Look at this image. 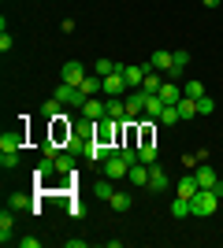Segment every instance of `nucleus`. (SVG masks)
<instances>
[{
	"mask_svg": "<svg viewBox=\"0 0 223 248\" xmlns=\"http://www.w3.org/2000/svg\"><path fill=\"white\" fill-rule=\"evenodd\" d=\"M216 204H220L216 189H197V193H193V200H190V211H193L197 218H208V215H216Z\"/></svg>",
	"mask_w": 223,
	"mask_h": 248,
	"instance_id": "1",
	"label": "nucleus"
},
{
	"mask_svg": "<svg viewBox=\"0 0 223 248\" xmlns=\"http://www.w3.org/2000/svg\"><path fill=\"white\" fill-rule=\"evenodd\" d=\"M127 170H130V159H123V152H116V155H108L104 163H101V174L104 178H127Z\"/></svg>",
	"mask_w": 223,
	"mask_h": 248,
	"instance_id": "2",
	"label": "nucleus"
},
{
	"mask_svg": "<svg viewBox=\"0 0 223 248\" xmlns=\"http://www.w3.org/2000/svg\"><path fill=\"white\" fill-rule=\"evenodd\" d=\"M56 100L64 104V108H82V104L89 100V96H86L82 89H78V85H67V82H64L60 89H56Z\"/></svg>",
	"mask_w": 223,
	"mask_h": 248,
	"instance_id": "3",
	"label": "nucleus"
},
{
	"mask_svg": "<svg viewBox=\"0 0 223 248\" xmlns=\"http://www.w3.org/2000/svg\"><path fill=\"white\" fill-rule=\"evenodd\" d=\"M145 100H149L145 89H134V93H127V123H134V119H141V115H145Z\"/></svg>",
	"mask_w": 223,
	"mask_h": 248,
	"instance_id": "4",
	"label": "nucleus"
},
{
	"mask_svg": "<svg viewBox=\"0 0 223 248\" xmlns=\"http://www.w3.org/2000/svg\"><path fill=\"white\" fill-rule=\"evenodd\" d=\"M116 137H119V119H104V123H97L93 141H101V145H116Z\"/></svg>",
	"mask_w": 223,
	"mask_h": 248,
	"instance_id": "5",
	"label": "nucleus"
},
{
	"mask_svg": "<svg viewBox=\"0 0 223 248\" xmlns=\"http://www.w3.org/2000/svg\"><path fill=\"white\" fill-rule=\"evenodd\" d=\"M22 141H26V130H22V126H15V130H4V134H0V148H4V152H19Z\"/></svg>",
	"mask_w": 223,
	"mask_h": 248,
	"instance_id": "6",
	"label": "nucleus"
},
{
	"mask_svg": "<svg viewBox=\"0 0 223 248\" xmlns=\"http://www.w3.org/2000/svg\"><path fill=\"white\" fill-rule=\"evenodd\" d=\"M82 115L89 119V123H104V119H108V104L97 100V96H89V100L82 104Z\"/></svg>",
	"mask_w": 223,
	"mask_h": 248,
	"instance_id": "7",
	"label": "nucleus"
},
{
	"mask_svg": "<svg viewBox=\"0 0 223 248\" xmlns=\"http://www.w3.org/2000/svg\"><path fill=\"white\" fill-rule=\"evenodd\" d=\"M119 148L116 145H101V141H89V145H86V159H93V163H104L108 155H116Z\"/></svg>",
	"mask_w": 223,
	"mask_h": 248,
	"instance_id": "8",
	"label": "nucleus"
},
{
	"mask_svg": "<svg viewBox=\"0 0 223 248\" xmlns=\"http://www.w3.org/2000/svg\"><path fill=\"white\" fill-rule=\"evenodd\" d=\"M171 186V178H168V170H164V167L160 163H153L149 167V189H153V193H164V189Z\"/></svg>",
	"mask_w": 223,
	"mask_h": 248,
	"instance_id": "9",
	"label": "nucleus"
},
{
	"mask_svg": "<svg viewBox=\"0 0 223 248\" xmlns=\"http://www.w3.org/2000/svg\"><path fill=\"white\" fill-rule=\"evenodd\" d=\"M64 82H67V85H82V82H86V67H82L78 60H67V63H64Z\"/></svg>",
	"mask_w": 223,
	"mask_h": 248,
	"instance_id": "10",
	"label": "nucleus"
},
{
	"mask_svg": "<svg viewBox=\"0 0 223 248\" xmlns=\"http://www.w3.org/2000/svg\"><path fill=\"white\" fill-rule=\"evenodd\" d=\"M104 93L108 96H123V93H127V78H123V74H104Z\"/></svg>",
	"mask_w": 223,
	"mask_h": 248,
	"instance_id": "11",
	"label": "nucleus"
},
{
	"mask_svg": "<svg viewBox=\"0 0 223 248\" xmlns=\"http://www.w3.org/2000/svg\"><path fill=\"white\" fill-rule=\"evenodd\" d=\"M193 178H197V186H201V189H212L216 182H220V178H216V170H212L208 163H197V167H193Z\"/></svg>",
	"mask_w": 223,
	"mask_h": 248,
	"instance_id": "12",
	"label": "nucleus"
},
{
	"mask_svg": "<svg viewBox=\"0 0 223 248\" xmlns=\"http://www.w3.org/2000/svg\"><path fill=\"white\" fill-rule=\"evenodd\" d=\"M160 100H164V104H179L182 100V89L175 85V78H168V82L160 85Z\"/></svg>",
	"mask_w": 223,
	"mask_h": 248,
	"instance_id": "13",
	"label": "nucleus"
},
{
	"mask_svg": "<svg viewBox=\"0 0 223 248\" xmlns=\"http://www.w3.org/2000/svg\"><path fill=\"white\" fill-rule=\"evenodd\" d=\"M197 178L193 174H186V178H179V182H175V193H179V197H186V200H193V193H197Z\"/></svg>",
	"mask_w": 223,
	"mask_h": 248,
	"instance_id": "14",
	"label": "nucleus"
},
{
	"mask_svg": "<svg viewBox=\"0 0 223 248\" xmlns=\"http://www.w3.org/2000/svg\"><path fill=\"white\" fill-rule=\"evenodd\" d=\"M52 174H56V159H52V155H45V163H37L34 178H37V186H45V182H49Z\"/></svg>",
	"mask_w": 223,
	"mask_h": 248,
	"instance_id": "15",
	"label": "nucleus"
},
{
	"mask_svg": "<svg viewBox=\"0 0 223 248\" xmlns=\"http://www.w3.org/2000/svg\"><path fill=\"white\" fill-rule=\"evenodd\" d=\"M108 104V119H119V123H127V100H119V96H112Z\"/></svg>",
	"mask_w": 223,
	"mask_h": 248,
	"instance_id": "16",
	"label": "nucleus"
},
{
	"mask_svg": "<svg viewBox=\"0 0 223 248\" xmlns=\"http://www.w3.org/2000/svg\"><path fill=\"white\" fill-rule=\"evenodd\" d=\"M164 108H168V104L160 100V93H149V100H145V115L153 119V123L160 119V111H164Z\"/></svg>",
	"mask_w": 223,
	"mask_h": 248,
	"instance_id": "17",
	"label": "nucleus"
},
{
	"mask_svg": "<svg viewBox=\"0 0 223 248\" xmlns=\"http://www.w3.org/2000/svg\"><path fill=\"white\" fill-rule=\"evenodd\" d=\"M127 182H134V186H149V167L145 163H134L127 170Z\"/></svg>",
	"mask_w": 223,
	"mask_h": 248,
	"instance_id": "18",
	"label": "nucleus"
},
{
	"mask_svg": "<svg viewBox=\"0 0 223 248\" xmlns=\"http://www.w3.org/2000/svg\"><path fill=\"white\" fill-rule=\"evenodd\" d=\"M153 71H171V63H175V52H153Z\"/></svg>",
	"mask_w": 223,
	"mask_h": 248,
	"instance_id": "19",
	"label": "nucleus"
},
{
	"mask_svg": "<svg viewBox=\"0 0 223 248\" xmlns=\"http://www.w3.org/2000/svg\"><path fill=\"white\" fill-rule=\"evenodd\" d=\"M186 63H190V52L179 48V52H175V63H171V71H168V78H179V74L186 71Z\"/></svg>",
	"mask_w": 223,
	"mask_h": 248,
	"instance_id": "20",
	"label": "nucleus"
},
{
	"mask_svg": "<svg viewBox=\"0 0 223 248\" xmlns=\"http://www.w3.org/2000/svg\"><path fill=\"white\" fill-rule=\"evenodd\" d=\"M56 174H74V152H60L56 155Z\"/></svg>",
	"mask_w": 223,
	"mask_h": 248,
	"instance_id": "21",
	"label": "nucleus"
},
{
	"mask_svg": "<svg viewBox=\"0 0 223 248\" xmlns=\"http://www.w3.org/2000/svg\"><path fill=\"white\" fill-rule=\"evenodd\" d=\"M93 197H97V200H112V197H116L112 178H101V182H97V186H93Z\"/></svg>",
	"mask_w": 223,
	"mask_h": 248,
	"instance_id": "22",
	"label": "nucleus"
},
{
	"mask_svg": "<svg viewBox=\"0 0 223 248\" xmlns=\"http://www.w3.org/2000/svg\"><path fill=\"white\" fill-rule=\"evenodd\" d=\"M11 230H15V218H11V211H4V215H0V241H4V245L11 241Z\"/></svg>",
	"mask_w": 223,
	"mask_h": 248,
	"instance_id": "23",
	"label": "nucleus"
},
{
	"mask_svg": "<svg viewBox=\"0 0 223 248\" xmlns=\"http://www.w3.org/2000/svg\"><path fill=\"white\" fill-rule=\"evenodd\" d=\"M175 108H179V115H182V119H193V115H197V100H193V96H182V100L175 104Z\"/></svg>",
	"mask_w": 223,
	"mask_h": 248,
	"instance_id": "24",
	"label": "nucleus"
},
{
	"mask_svg": "<svg viewBox=\"0 0 223 248\" xmlns=\"http://www.w3.org/2000/svg\"><path fill=\"white\" fill-rule=\"evenodd\" d=\"M60 111H64V104L56 100V96H52V100H45V104H41V119H56Z\"/></svg>",
	"mask_w": 223,
	"mask_h": 248,
	"instance_id": "25",
	"label": "nucleus"
},
{
	"mask_svg": "<svg viewBox=\"0 0 223 248\" xmlns=\"http://www.w3.org/2000/svg\"><path fill=\"white\" fill-rule=\"evenodd\" d=\"M179 119H182V115H179V108H175V104H168V108L160 111V123H164V126H175Z\"/></svg>",
	"mask_w": 223,
	"mask_h": 248,
	"instance_id": "26",
	"label": "nucleus"
},
{
	"mask_svg": "<svg viewBox=\"0 0 223 248\" xmlns=\"http://www.w3.org/2000/svg\"><path fill=\"white\" fill-rule=\"evenodd\" d=\"M171 215H175V218H186V215H193V211H190V200H186V197H179L175 204H171Z\"/></svg>",
	"mask_w": 223,
	"mask_h": 248,
	"instance_id": "27",
	"label": "nucleus"
},
{
	"mask_svg": "<svg viewBox=\"0 0 223 248\" xmlns=\"http://www.w3.org/2000/svg\"><path fill=\"white\" fill-rule=\"evenodd\" d=\"M182 96H193V100H201V96H205V85L197 82V78H193V82H186V89H182Z\"/></svg>",
	"mask_w": 223,
	"mask_h": 248,
	"instance_id": "28",
	"label": "nucleus"
},
{
	"mask_svg": "<svg viewBox=\"0 0 223 248\" xmlns=\"http://www.w3.org/2000/svg\"><path fill=\"white\" fill-rule=\"evenodd\" d=\"M160 85H164V82L156 78V71H149V74H145V82H141V89H145V93H160Z\"/></svg>",
	"mask_w": 223,
	"mask_h": 248,
	"instance_id": "29",
	"label": "nucleus"
},
{
	"mask_svg": "<svg viewBox=\"0 0 223 248\" xmlns=\"http://www.w3.org/2000/svg\"><path fill=\"white\" fill-rule=\"evenodd\" d=\"M108 204H112V211H127V207H134V204H130V197H127V193H116V197L108 200Z\"/></svg>",
	"mask_w": 223,
	"mask_h": 248,
	"instance_id": "30",
	"label": "nucleus"
},
{
	"mask_svg": "<svg viewBox=\"0 0 223 248\" xmlns=\"http://www.w3.org/2000/svg\"><path fill=\"white\" fill-rule=\"evenodd\" d=\"M11 207H30V211H41V207L34 204V200L26 197V193H15V197H11Z\"/></svg>",
	"mask_w": 223,
	"mask_h": 248,
	"instance_id": "31",
	"label": "nucleus"
},
{
	"mask_svg": "<svg viewBox=\"0 0 223 248\" xmlns=\"http://www.w3.org/2000/svg\"><path fill=\"white\" fill-rule=\"evenodd\" d=\"M116 71H119L116 60H97V74H101V78H104V74H116Z\"/></svg>",
	"mask_w": 223,
	"mask_h": 248,
	"instance_id": "32",
	"label": "nucleus"
},
{
	"mask_svg": "<svg viewBox=\"0 0 223 248\" xmlns=\"http://www.w3.org/2000/svg\"><path fill=\"white\" fill-rule=\"evenodd\" d=\"M0 167H4V170L19 167V152H0Z\"/></svg>",
	"mask_w": 223,
	"mask_h": 248,
	"instance_id": "33",
	"label": "nucleus"
},
{
	"mask_svg": "<svg viewBox=\"0 0 223 248\" xmlns=\"http://www.w3.org/2000/svg\"><path fill=\"white\" fill-rule=\"evenodd\" d=\"M212 108H216V104L208 100V96H201V100H197V115H212Z\"/></svg>",
	"mask_w": 223,
	"mask_h": 248,
	"instance_id": "34",
	"label": "nucleus"
},
{
	"mask_svg": "<svg viewBox=\"0 0 223 248\" xmlns=\"http://www.w3.org/2000/svg\"><path fill=\"white\" fill-rule=\"evenodd\" d=\"M182 163H186V170H193V167L201 163V155H182Z\"/></svg>",
	"mask_w": 223,
	"mask_h": 248,
	"instance_id": "35",
	"label": "nucleus"
},
{
	"mask_svg": "<svg viewBox=\"0 0 223 248\" xmlns=\"http://www.w3.org/2000/svg\"><path fill=\"white\" fill-rule=\"evenodd\" d=\"M8 48H11V33L4 30V33H0V52H8Z\"/></svg>",
	"mask_w": 223,
	"mask_h": 248,
	"instance_id": "36",
	"label": "nucleus"
},
{
	"mask_svg": "<svg viewBox=\"0 0 223 248\" xmlns=\"http://www.w3.org/2000/svg\"><path fill=\"white\" fill-rule=\"evenodd\" d=\"M205 8H220V0H201Z\"/></svg>",
	"mask_w": 223,
	"mask_h": 248,
	"instance_id": "37",
	"label": "nucleus"
}]
</instances>
